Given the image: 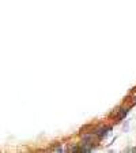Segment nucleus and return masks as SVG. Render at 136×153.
I'll list each match as a JSON object with an SVG mask.
<instances>
[{
	"instance_id": "1",
	"label": "nucleus",
	"mask_w": 136,
	"mask_h": 153,
	"mask_svg": "<svg viewBox=\"0 0 136 153\" xmlns=\"http://www.w3.org/2000/svg\"><path fill=\"white\" fill-rule=\"evenodd\" d=\"M110 133H112V127H105V128H99V130H97L94 134H95V135H98L101 140H102V138L105 140V138L108 137Z\"/></svg>"
},
{
	"instance_id": "2",
	"label": "nucleus",
	"mask_w": 136,
	"mask_h": 153,
	"mask_svg": "<svg viewBox=\"0 0 136 153\" xmlns=\"http://www.w3.org/2000/svg\"><path fill=\"white\" fill-rule=\"evenodd\" d=\"M128 112H129V108H127V109H121L120 114H118V116H117V119H118V120H123V119L128 115Z\"/></svg>"
},
{
	"instance_id": "3",
	"label": "nucleus",
	"mask_w": 136,
	"mask_h": 153,
	"mask_svg": "<svg viewBox=\"0 0 136 153\" xmlns=\"http://www.w3.org/2000/svg\"><path fill=\"white\" fill-rule=\"evenodd\" d=\"M54 150H56V152H63V149H61L60 146H59V148H56V149H54Z\"/></svg>"
}]
</instances>
